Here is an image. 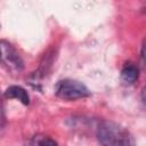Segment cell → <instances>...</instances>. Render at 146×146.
<instances>
[{"label": "cell", "mask_w": 146, "mask_h": 146, "mask_svg": "<svg viewBox=\"0 0 146 146\" xmlns=\"http://www.w3.org/2000/svg\"><path fill=\"white\" fill-rule=\"evenodd\" d=\"M97 138L102 146H135L130 131L114 121H102L97 128Z\"/></svg>", "instance_id": "obj_1"}, {"label": "cell", "mask_w": 146, "mask_h": 146, "mask_svg": "<svg viewBox=\"0 0 146 146\" xmlns=\"http://www.w3.org/2000/svg\"><path fill=\"white\" fill-rule=\"evenodd\" d=\"M55 94L58 98L64 100H76L91 95L90 90L82 82L73 79L59 80L56 84Z\"/></svg>", "instance_id": "obj_2"}, {"label": "cell", "mask_w": 146, "mask_h": 146, "mask_svg": "<svg viewBox=\"0 0 146 146\" xmlns=\"http://www.w3.org/2000/svg\"><path fill=\"white\" fill-rule=\"evenodd\" d=\"M0 64L9 72L19 74L24 70V62L16 48L6 40H0Z\"/></svg>", "instance_id": "obj_3"}, {"label": "cell", "mask_w": 146, "mask_h": 146, "mask_svg": "<svg viewBox=\"0 0 146 146\" xmlns=\"http://www.w3.org/2000/svg\"><path fill=\"white\" fill-rule=\"evenodd\" d=\"M121 79L125 84H133L139 79V68L133 63H125L121 70Z\"/></svg>", "instance_id": "obj_4"}, {"label": "cell", "mask_w": 146, "mask_h": 146, "mask_svg": "<svg viewBox=\"0 0 146 146\" xmlns=\"http://www.w3.org/2000/svg\"><path fill=\"white\" fill-rule=\"evenodd\" d=\"M5 97L6 98L18 99L24 105H29L30 104V95L21 86H9L5 91Z\"/></svg>", "instance_id": "obj_5"}, {"label": "cell", "mask_w": 146, "mask_h": 146, "mask_svg": "<svg viewBox=\"0 0 146 146\" xmlns=\"http://www.w3.org/2000/svg\"><path fill=\"white\" fill-rule=\"evenodd\" d=\"M26 146H58V144L49 136H46L43 133H36L29 139Z\"/></svg>", "instance_id": "obj_6"}, {"label": "cell", "mask_w": 146, "mask_h": 146, "mask_svg": "<svg viewBox=\"0 0 146 146\" xmlns=\"http://www.w3.org/2000/svg\"><path fill=\"white\" fill-rule=\"evenodd\" d=\"M6 124V116H5V111H3V104L0 98V130L5 128Z\"/></svg>", "instance_id": "obj_7"}]
</instances>
